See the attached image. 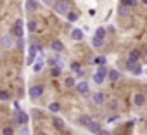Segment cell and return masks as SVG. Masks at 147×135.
Segmentation results:
<instances>
[{
	"label": "cell",
	"instance_id": "6da1fadb",
	"mask_svg": "<svg viewBox=\"0 0 147 135\" xmlns=\"http://www.w3.org/2000/svg\"><path fill=\"white\" fill-rule=\"evenodd\" d=\"M54 11L57 14H67L69 12V2H66V0H57L54 4Z\"/></svg>",
	"mask_w": 147,
	"mask_h": 135
},
{
	"label": "cell",
	"instance_id": "7a4b0ae2",
	"mask_svg": "<svg viewBox=\"0 0 147 135\" xmlns=\"http://www.w3.org/2000/svg\"><path fill=\"white\" fill-rule=\"evenodd\" d=\"M42 94H43V87L42 85H35V87L30 88V97L31 99H38V97H42Z\"/></svg>",
	"mask_w": 147,
	"mask_h": 135
},
{
	"label": "cell",
	"instance_id": "3957f363",
	"mask_svg": "<svg viewBox=\"0 0 147 135\" xmlns=\"http://www.w3.org/2000/svg\"><path fill=\"white\" fill-rule=\"evenodd\" d=\"M11 35H12V36H16V38H23V26L14 24V26H12V30H11Z\"/></svg>",
	"mask_w": 147,
	"mask_h": 135
},
{
	"label": "cell",
	"instance_id": "277c9868",
	"mask_svg": "<svg viewBox=\"0 0 147 135\" xmlns=\"http://www.w3.org/2000/svg\"><path fill=\"white\" fill-rule=\"evenodd\" d=\"M119 76H121V75H119L118 70H109V71H107V78H109L111 82H118Z\"/></svg>",
	"mask_w": 147,
	"mask_h": 135
},
{
	"label": "cell",
	"instance_id": "5b68a950",
	"mask_svg": "<svg viewBox=\"0 0 147 135\" xmlns=\"http://www.w3.org/2000/svg\"><path fill=\"white\" fill-rule=\"evenodd\" d=\"M76 88H78V92H80L82 95H87V94H88V83H87V82H80V83L76 85Z\"/></svg>",
	"mask_w": 147,
	"mask_h": 135
},
{
	"label": "cell",
	"instance_id": "8992f818",
	"mask_svg": "<svg viewBox=\"0 0 147 135\" xmlns=\"http://www.w3.org/2000/svg\"><path fill=\"white\" fill-rule=\"evenodd\" d=\"M92 101H94V104L100 106V104H104V95H102L100 92H95V94L92 95Z\"/></svg>",
	"mask_w": 147,
	"mask_h": 135
},
{
	"label": "cell",
	"instance_id": "52a82bcc",
	"mask_svg": "<svg viewBox=\"0 0 147 135\" xmlns=\"http://www.w3.org/2000/svg\"><path fill=\"white\" fill-rule=\"evenodd\" d=\"M133 104H135V106H144V104H145V97H144L142 94H135V95H133Z\"/></svg>",
	"mask_w": 147,
	"mask_h": 135
},
{
	"label": "cell",
	"instance_id": "ba28073f",
	"mask_svg": "<svg viewBox=\"0 0 147 135\" xmlns=\"http://www.w3.org/2000/svg\"><path fill=\"white\" fill-rule=\"evenodd\" d=\"M26 9L30 12H35L38 9V2H36V0H26Z\"/></svg>",
	"mask_w": 147,
	"mask_h": 135
},
{
	"label": "cell",
	"instance_id": "9c48e42d",
	"mask_svg": "<svg viewBox=\"0 0 147 135\" xmlns=\"http://www.w3.org/2000/svg\"><path fill=\"white\" fill-rule=\"evenodd\" d=\"M12 45H14V42H12V38H11L9 35L2 38V47H4V49H11Z\"/></svg>",
	"mask_w": 147,
	"mask_h": 135
},
{
	"label": "cell",
	"instance_id": "30bf717a",
	"mask_svg": "<svg viewBox=\"0 0 147 135\" xmlns=\"http://www.w3.org/2000/svg\"><path fill=\"white\" fill-rule=\"evenodd\" d=\"M50 49H52V50H55V52H61V50L64 49V45H62V42H59V40H54V42L50 43Z\"/></svg>",
	"mask_w": 147,
	"mask_h": 135
},
{
	"label": "cell",
	"instance_id": "8fae6325",
	"mask_svg": "<svg viewBox=\"0 0 147 135\" xmlns=\"http://www.w3.org/2000/svg\"><path fill=\"white\" fill-rule=\"evenodd\" d=\"M88 130H90L92 133H95V135H97V133H99V130H100V125H99L97 121H90V123H88Z\"/></svg>",
	"mask_w": 147,
	"mask_h": 135
},
{
	"label": "cell",
	"instance_id": "7c38bea8",
	"mask_svg": "<svg viewBox=\"0 0 147 135\" xmlns=\"http://www.w3.org/2000/svg\"><path fill=\"white\" fill-rule=\"evenodd\" d=\"M71 36H73V40H83V31L82 30H73L71 31Z\"/></svg>",
	"mask_w": 147,
	"mask_h": 135
},
{
	"label": "cell",
	"instance_id": "4fadbf2b",
	"mask_svg": "<svg viewBox=\"0 0 147 135\" xmlns=\"http://www.w3.org/2000/svg\"><path fill=\"white\" fill-rule=\"evenodd\" d=\"M90 121H92V118H90L88 114H83V116H80V119H78V123H80L82 126H88Z\"/></svg>",
	"mask_w": 147,
	"mask_h": 135
},
{
	"label": "cell",
	"instance_id": "5bb4252c",
	"mask_svg": "<svg viewBox=\"0 0 147 135\" xmlns=\"http://www.w3.org/2000/svg\"><path fill=\"white\" fill-rule=\"evenodd\" d=\"M28 119H30V118H28V114H26V113H23V111H21V113L18 114V123H19V125L28 123Z\"/></svg>",
	"mask_w": 147,
	"mask_h": 135
},
{
	"label": "cell",
	"instance_id": "9a60e30c",
	"mask_svg": "<svg viewBox=\"0 0 147 135\" xmlns=\"http://www.w3.org/2000/svg\"><path fill=\"white\" fill-rule=\"evenodd\" d=\"M52 123H54V126L57 130H64V121L61 118H52Z\"/></svg>",
	"mask_w": 147,
	"mask_h": 135
},
{
	"label": "cell",
	"instance_id": "2e32d148",
	"mask_svg": "<svg viewBox=\"0 0 147 135\" xmlns=\"http://www.w3.org/2000/svg\"><path fill=\"white\" fill-rule=\"evenodd\" d=\"M75 85H76V82H75V78H73V76H67L64 80V87H67V88H73Z\"/></svg>",
	"mask_w": 147,
	"mask_h": 135
},
{
	"label": "cell",
	"instance_id": "e0dca14e",
	"mask_svg": "<svg viewBox=\"0 0 147 135\" xmlns=\"http://www.w3.org/2000/svg\"><path fill=\"white\" fill-rule=\"evenodd\" d=\"M92 45H94V47H102V45H104V38L94 36V38H92Z\"/></svg>",
	"mask_w": 147,
	"mask_h": 135
},
{
	"label": "cell",
	"instance_id": "ac0fdd59",
	"mask_svg": "<svg viewBox=\"0 0 147 135\" xmlns=\"http://www.w3.org/2000/svg\"><path fill=\"white\" fill-rule=\"evenodd\" d=\"M128 59H130V61H138V59H140V52H138V50H131V52L128 54Z\"/></svg>",
	"mask_w": 147,
	"mask_h": 135
},
{
	"label": "cell",
	"instance_id": "d6986e66",
	"mask_svg": "<svg viewBox=\"0 0 147 135\" xmlns=\"http://www.w3.org/2000/svg\"><path fill=\"white\" fill-rule=\"evenodd\" d=\"M104 80H106V76H102L100 73H95V75H94V82H95L97 85H102V83H104Z\"/></svg>",
	"mask_w": 147,
	"mask_h": 135
},
{
	"label": "cell",
	"instance_id": "ffe728a7",
	"mask_svg": "<svg viewBox=\"0 0 147 135\" xmlns=\"http://www.w3.org/2000/svg\"><path fill=\"white\" fill-rule=\"evenodd\" d=\"M49 109H50V113H59L61 111V104L59 102H52V104H49Z\"/></svg>",
	"mask_w": 147,
	"mask_h": 135
},
{
	"label": "cell",
	"instance_id": "44dd1931",
	"mask_svg": "<svg viewBox=\"0 0 147 135\" xmlns=\"http://www.w3.org/2000/svg\"><path fill=\"white\" fill-rule=\"evenodd\" d=\"M118 14H119V16H128V14H130V7L121 5V7H119V11H118Z\"/></svg>",
	"mask_w": 147,
	"mask_h": 135
},
{
	"label": "cell",
	"instance_id": "7402d4cb",
	"mask_svg": "<svg viewBox=\"0 0 147 135\" xmlns=\"http://www.w3.org/2000/svg\"><path fill=\"white\" fill-rule=\"evenodd\" d=\"M42 66H43V59L40 57V59L36 61V64L33 66V70H35V73H38V71H42Z\"/></svg>",
	"mask_w": 147,
	"mask_h": 135
},
{
	"label": "cell",
	"instance_id": "603a6c76",
	"mask_svg": "<svg viewBox=\"0 0 147 135\" xmlns=\"http://www.w3.org/2000/svg\"><path fill=\"white\" fill-rule=\"evenodd\" d=\"M121 5H126V7H135V5H137V0H121Z\"/></svg>",
	"mask_w": 147,
	"mask_h": 135
},
{
	"label": "cell",
	"instance_id": "cb8c5ba5",
	"mask_svg": "<svg viewBox=\"0 0 147 135\" xmlns=\"http://www.w3.org/2000/svg\"><path fill=\"white\" fill-rule=\"evenodd\" d=\"M66 16H67V21H69V23H75V21L78 19V14H76V12H67Z\"/></svg>",
	"mask_w": 147,
	"mask_h": 135
},
{
	"label": "cell",
	"instance_id": "d4e9b609",
	"mask_svg": "<svg viewBox=\"0 0 147 135\" xmlns=\"http://www.w3.org/2000/svg\"><path fill=\"white\" fill-rule=\"evenodd\" d=\"M94 64H97V66H102V64H106V57H104V55H99V57H95V59H94Z\"/></svg>",
	"mask_w": 147,
	"mask_h": 135
},
{
	"label": "cell",
	"instance_id": "484cf974",
	"mask_svg": "<svg viewBox=\"0 0 147 135\" xmlns=\"http://www.w3.org/2000/svg\"><path fill=\"white\" fill-rule=\"evenodd\" d=\"M95 36H99V38H104V36H106V30H104L102 26H100V28H97V30H95Z\"/></svg>",
	"mask_w": 147,
	"mask_h": 135
},
{
	"label": "cell",
	"instance_id": "4316f807",
	"mask_svg": "<svg viewBox=\"0 0 147 135\" xmlns=\"http://www.w3.org/2000/svg\"><path fill=\"white\" fill-rule=\"evenodd\" d=\"M9 92H5V90H0V101H9Z\"/></svg>",
	"mask_w": 147,
	"mask_h": 135
},
{
	"label": "cell",
	"instance_id": "83f0119b",
	"mask_svg": "<svg viewBox=\"0 0 147 135\" xmlns=\"http://www.w3.org/2000/svg\"><path fill=\"white\" fill-rule=\"evenodd\" d=\"M71 70L75 71V73H76V71L80 73V71H82V66H80V62H73V64H71Z\"/></svg>",
	"mask_w": 147,
	"mask_h": 135
},
{
	"label": "cell",
	"instance_id": "f1b7e54d",
	"mask_svg": "<svg viewBox=\"0 0 147 135\" xmlns=\"http://www.w3.org/2000/svg\"><path fill=\"white\" fill-rule=\"evenodd\" d=\"M97 73H100L102 76H107V70H106V66L102 64V66H99V70H97Z\"/></svg>",
	"mask_w": 147,
	"mask_h": 135
},
{
	"label": "cell",
	"instance_id": "f546056e",
	"mask_svg": "<svg viewBox=\"0 0 147 135\" xmlns=\"http://www.w3.org/2000/svg\"><path fill=\"white\" fill-rule=\"evenodd\" d=\"M4 135H14V128L12 126H5L4 128Z\"/></svg>",
	"mask_w": 147,
	"mask_h": 135
},
{
	"label": "cell",
	"instance_id": "4dcf8cb0",
	"mask_svg": "<svg viewBox=\"0 0 147 135\" xmlns=\"http://www.w3.org/2000/svg\"><path fill=\"white\" fill-rule=\"evenodd\" d=\"M28 28H30V31H35V30H36V28H38V24H36V23H35V21H31V23H30V24H28Z\"/></svg>",
	"mask_w": 147,
	"mask_h": 135
},
{
	"label": "cell",
	"instance_id": "1f68e13d",
	"mask_svg": "<svg viewBox=\"0 0 147 135\" xmlns=\"http://www.w3.org/2000/svg\"><path fill=\"white\" fill-rule=\"evenodd\" d=\"M61 75V68H54L52 70V76H59Z\"/></svg>",
	"mask_w": 147,
	"mask_h": 135
},
{
	"label": "cell",
	"instance_id": "d6a6232c",
	"mask_svg": "<svg viewBox=\"0 0 147 135\" xmlns=\"http://www.w3.org/2000/svg\"><path fill=\"white\" fill-rule=\"evenodd\" d=\"M109 107H111V109H116V107H118V101H111Z\"/></svg>",
	"mask_w": 147,
	"mask_h": 135
},
{
	"label": "cell",
	"instance_id": "836d02e7",
	"mask_svg": "<svg viewBox=\"0 0 147 135\" xmlns=\"http://www.w3.org/2000/svg\"><path fill=\"white\" fill-rule=\"evenodd\" d=\"M97 135H111V132H107V130H102V128H100Z\"/></svg>",
	"mask_w": 147,
	"mask_h": 135
},
{
	"label": "cell",
	"instance_id": "e575fe53",
	"mask_svg": "<svg viewBox=\"0 0 147 135\" xmlns=\"http://www.w3.org/2000/svg\"><path fill=\"white\" fill-rule=\"evenodd\" d=\"M42 2H43V4H47V5H50V4L54 2V0H42Z\"/></svg>",
	"mask_w": 147,
	"mask_h": 135
},
{
	"label": "cell",
	"instance_id": "d590c367",
	"mask_svg": "<svg viewBox=\"0 0 147 135\" xmlns=\"http://www.w3.org/2000/svg\"><path fill=\"white\" fill-rule=\"evenodd\" d=\"M23 135H28V130H23Z\"/></svg>",
	"mask_w": 147,
	"mask_h": 135
},
{
	"label": "cell",
	"instance_id": "8d00e7d4",
	"mask_svg": "<svg viewBox=\"0 0 147 135\" xmlns=\"http://www.w3.org/2000/svg\"><path fill=\"white\" fill-rule=\"evenodd\" d=\"M142 2H144V4H147V0H142Z\"/></svg>",
	"mask_w": 147,
	"mask_h": 135
},
{
	"label": "cell",
	"instance_id": "74e56055",
	"mask_svg": "<svg viewBox=\"0 0 147 135\" xmlns=\"http://www.w3.org/2000/svg\"><path fill=\"white\" fill-rule=\"evenodd\" d=\"M145 55H147V47H145Z\"/></svg>",
	"mask_w": 147,
	"mask_h": 135
},
{
	"label": "cell",
	"instance_id": "f35d334b",
	"mask_svg": "<svg viewBox=\"0 0 147 135\" xmlns=\"http://www.w3.org/2000/svg\"><path fill=\"white\" fill-rule=\"evenodd\" d=\"M116 135H119V133H116Z\"/></svg>",
	"mask_w": 147,
	"mask_h": 135
},
{
	"label": "cell",
	"instance_id": "ab89813d",
	"mask_svg": "<svg viewBox=\"0 0 147 135\" xmlns=\"http://www.w3.org/2000/svg\"><path fill=\"white\" fill-rule=\"evenodd\" d=\"M67 135H69V133H67Z\"/></svg>",
	"mask_w": 147,
	"mask_h": 135
}]
</instances>
